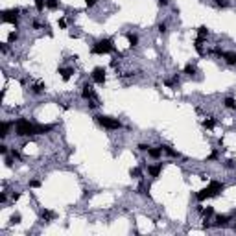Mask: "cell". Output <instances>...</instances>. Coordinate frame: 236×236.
<instances>
[{
	"instance_id": "8d00e7d4",
	"label": "cell",
	"mask_w": 236,
	"mask_h": 236,
	"mask_svg": "<svg viewBox=\"0 0 236 236\" xmlns=\"http://www.w3.org/2000/svg\"><path fill=\"white\" fill-rule=\"evenodd\" d=\"M39 186H41V181H37V179L30 181V188H39Z\"/></svg>"
},
{
	"instance_id": "ba28073f",
	"label": "cell",
	"mask_w": 236,
	"mask_h": 236,
	"mask_svg": "<svg viewBox=\"0 0 236 236\" xmlns=\"http://www.w3.org/2000/svg\"><path fill=\"white\" fill-rule=\"evenodd\" d=\"M229 221H231V216H227V214H218L214 225H216V227H227Z\"/></svg>"
},
{
	"instance_id": "7402d4cb",
	"label": "cell",
	"mask_w": 236,
	"mask_h": 236,
	"mask_svg": "<svg viewBox=\"0 0 236 236\" xmlns=\"http://www.w3.org/2000/svg\"><path fill=\"white\" fill-rule=\"evenodd\" d=\"M223 103H225V107H227V109H236V100L231 98V96H227V98L223 100Z\"/></svg>"
},
{
	"instance_id": "bcb514c9",
	"label": "cell",
	"mask_w": 236,
	"mask_h": 236,
	"mask_svg": "<svg viewBox=\"0 0 236 236\" xmlns=\"http://www.w3.org/2000/svg\"><path fill=\"white\" fill-rule=\"evenodd\" d=\"M20 197V194L19 192H17V194H15V192H13V194H11V199H13V201H17V199H19Z\"/></svg>"
},
{
	"instance_id": "603a6c76",
	"label": "cell",
	"mask_w": 236,
	"mask_h": 236,
	"mask_svg": "<svg viewBox=\"0 0 236 236\" xmlns=\"http://www.w3.org/2000/svg\"><path fill=\"white\" fill-rule=\"evenodd\" d=\"M197 37L207 39V37H209V28H207V26H199V28H197Z\"/></svg>"
},
{
	"instance_id": "7a4b0ae2",
	"label": "cell",
	"mask_w": 236,
	"mask_h": 236,
	"mask_svg": "<svg viewBox=\"0 0 236 236\" xmlns=\"http://www.w3.org/2000/svg\"><path fill=\"white\" fill-rule=\"evenodd\" d=\"M113 50H115L113 39H101V41H98V42H94L92 48H91V52L96 54V56H105V54H109V52H113Z\"/></svg>"
},
{
	"instance_id": "9c48e42d",
	"label": "cell",
	"mask_w": 236,
	"mask_h": 236,
	"mask_svg": "<svg viewBox=\"0 0 236 236\" xmlns=\"http://www.w3.org/2000/svg\"><path fill=\"white\" fill-rule=\"evenodd\" d=\"M160 172H162V162H159L155 166H148V174L151 177H159L160 175Z\"/></svg>"
},
{
	"instance_id": "836d02e7",
	"label": "cell",
	"mask_w": 236,
	"mask_h": 236,
	"mask_svg": "<svg viewBox=\"0 0 236 236\" xmlns=\"http://www.w3.org/2000/svg\"><path fill=\"white\" fill-rule=\"evenodd\" d=\"M137 148L140 150V151H150V148H151V146H150V144H144V142H140Z\"/></svg>"
},
{
	"instance_id": "ee69618b",
	"label": "cell",
	"mask_w": 236,
	"mask_h": 236,
	"mask_svg": "<svg viewBox=\"0 0 236 236\" xmlns=\"http://www.w3.org/2000/svg\"><path fill=\"white\" fill-rule=\"evenodd\" d=\"M6 201H7V196L2 192V194H0V203H6Z\"/></svg>"
},
{
	"instance_id": "e0dca14e",
	"label": "cell",
	"mask_w": 236,
	"mask_h": 236,
	"mask_svg": "<svg viewBox=\"0 0 236 236\" xmlns=\"http://www.w3.org/2000/svg\"><path fill=\"white\" fill-rule=\"evenodd\" d=\"M30 89H32V94L39 96V94H42V92H44V89H46V87H44V83H33Z\"/></svg>"
},
{
	"instance_id": "d6a6232c",
	"label": "cell",
	"mask_w": 236,
	"mask_h": 236,
	"mask_svg": "<svg viewBox=\"0 0 236 236\" xmlns=\"http://www.w3.org/2000/svg\"><path fill=\"white\" fill-rule=\"evenodd\" d=\"M218 159H219V151H218V150H214V151L209 155V159H207V160H218Z\"/></svg>"
},
{
	"instance_id": "277c9868",
	"label": "cell",
	"mask_w": 236,
	"mask_h": 236,
	"mask_svg": "<svg viewBox=\"0 0 236 236\" xmlns=\"http://www.w3.org/2000/svg\"><path fill=\"white\" fill-rule=\"evenodd\" d=\"M19 13L20 9L19 7H13V9H6V11H2V20L4 22H9V24H13L15 28L19 26Z\"/></svg>"
},
{
	"instance_id": "2e32d148",
	"label": "cell",
	"mask_w": 236,
	"mask_h": 236,
	"mask_svg": "<svg viewBox=\"0 0 236 236\" xmlns=\"http://www.w3.org/2000/svg\"><path fill=\"white\" fill-rule=\"evenodd\" d=\"M203 42H205V39H203V37H197L196 42H194V48H196V52L199 54V56H205V54H207V52L203 50Z\"/></svg>"
},
{
	"instance_id": "83f0119b",
	"label": "cell",
	"mask_w": 236,
	"mask_h": 236,
	"mask_svg": "<svg viewBox=\"0 0 236 236\" xmlns=\"http://www.w3.org/2000/svg\"><path fill=\"white\" fill-rule=\"evenodd\" d=\"M35 7H37V11H44V7H46V0H35Z\"/></svg>"
},
{
	"instance_id": "ac0fdd59",
	"label": "cell",
	"mask_w": 236,
	"mask_h": 236,
	"mask_svg": "<svg viewBox=\"0 0 236 236\" xmlns=\"http://www.w3.org/2000/svg\"><path fill=\"white\" fill-rule=\"evenodd\" d=\"M160 148H162V151H164V153H166V155H170V157H181V155H179V151H175V150H174V148H170V146H166V144H164V146H160Z\"/></svg>"
},
{
	"instance_id": "7c38bea8",
	"label": "cell",
	"mask_w": 236,
	"mask_h": 236,
	"mask_svg": "<svg viewBox=\"0 0 236 236\" xmlns=\"http://www.w3.org/2000/svg\"><path fill=\"white\" fill-rule=\"evenodd\" d=\"M41 218L44 219V223H48V221H54L57 218V214L52 212V210H41Z\"/></svg>"
},
{
	"instance_id": "b9f144b4",
	"label": "cell",
	"mask_w": 236,
	"mask_h": 236,
	"mask_svg": "<svg viewBox=\"0 0 236 236\" xmlns=\"http://www.w3.org/2000/svg\"><path fill=\"white\" fill-rule=\"evenodd\" d=\"M170 4V0H159V6H162V7H166Z\"/></svg>"
},
{
	"instance_id": "8fae6325",
	"label": "cell",
	"mask_w": 236,
	"mask_h": 236,
	"mask_svg": "<svg viewBox=\"0 0 236 236\" xmlns=\"http://www.w3.org/2000/svg\"><path fill=\"white\" fill-rule=\"evenodd\" d=\"M54 129L52 124H37V135H46Z\"/></svg>"
},
{
	"instance_id": "e575fe53",
	"label": "cell",
	"mask_w": 236,
	"mask_h": 236,
	"mask_svg": "<svg viewBox=\"0 0 236 236\" xmlns=\"http://www.w3.org/2000/svg\"><path fill=\"white\" fill-rule=\"evenodd\" d=\"M214 4H216L218 7H227V6H229L227 0H214Z\"/></svg>"
},
{
	"instance_id": "6da1fadb",
	"label": "cell",
	"mask_w": 236,
	"mask_h": 236,
	"mask_svg": "<svg viewBox=\"0 0 236 236\" xmlns=\"http://www.w3.org/2000/svg\"><path fill=\"white\" fill-rule=\"evenodd\" d=\"M15 135L17 137H30L37 135V124H32L26 118H17L15 120Z\"/></svg>"
},
{
	"instance_id": "d590c367",
	"label": "cell",
	"mask_w": 236,
	"mask_h": 236,
	"mask_svg": "<svg viewBox=\"0 0 236 236\" xmlns=\"http://www.w3.org/2000/svg\"><path fill=\"white\" fill-rule=\"evenodd\" d=\"M212 54H214V56H218V57H223V54H225V52H223L219 46H216V48L212 50Z\"/></svg>"
},
{
	"instance_id": "484cf974",
	"label": "cell",
	"mask_w": 236,
	"mask_h": 236,
	"mask_svg": "<svg viewBox=\"0 0 236 236\" xmlns=\"http://www.w3.org/2000/svg\"><path fill=\"white\" fill-rule=\"evenodd\" d=\"M201 214H203L205 219H209V218L214 214V209H212V207H207V209H203V210H201Z\"/></svg>"
},
{
	"instance_id": "5b68a950",
	"label": "cell",
	"mask_w": 236,
	"mask_h": 236,
	"mask_svg": "<svg viewBox=\"0 0 236 236\" xmlns=\"http://www.w3.org/2000/svg\"><path fill=\"white\" fill-rule=\"evenodd\" d=\"M81 96H83V100H87V101H98L96 92H94V89H92V85H89V83H85V85H83Z\"/></svg>"
},
{
	"instance_id": "ffe728a7",
	"label": "cell",
	"mask_w": 236,
	"mask_h": 236,
	"mask_svg": "<svg viewBox=\"0 0 236 236\" xmlns=\"http://www.w3.org/2000/svg\"><path fill=\"white\" fill-rule=\"evenodd\" d=\"M9 127H11L9 122H2L0 124V137H7L9 135Z\"/></svg>"
},
{
	"instance_id": "74e56055",
	"label": "cell",
	"mask_w": 236,
	"mask_h": 236,
	"mask_svg": "<svg viewBox=\"0 0 236 236\" xmlns=\"http://www.w3.org/2000/svg\"><path fill=\"white\" fill-rule=\"evenodd\" d=\"M96 2H98V0H85L87 7H94V6H96Z\"/></svg>"
},
{
	"instance_id": "5bb4252c",
	"label": "cell",
	"mask_w": 236,
	"mask_h": 236,
	"mask_svg": "<svg viewBox=\"0 0 236 236\" xmlns=\"http://www.w3.org/2000/svg\"><path fill=\"white\" fill-rule=\"evenodd\" d=\"M223 59H225L227 65L234 66L236 65V52H225V54H223Z\"/></svg>"
},
{
	"instance_id": "cb8c5ba5",
	"label": "cell",
	"mask_w": 236,
	"mask_h": 236,
	"mask_svg": "<svg viewBox=\"0 0 236 236\" xmlns=\"http://www.w3.org/2000/svg\"><path fill=\"white\" fill-rule=\"evenodd\" d=\"M148 192H150V184H146V183H140V186H138V194H142V196H150Z\"/></svg>"
},
{
	"instance_id": "7bdbcfd3",
	"label": "cell",
	"mask_w": 236,
	"mask_h": 236,
	"mask_svg": "<svg viewBox=\"0 0 236 236\" xmlns=\"http://www.w3.org/2000/svg\"><path fill=\"white\" fill-rule=\"evenodd\" d=\"M59 28H66V20L65 19H59Z\"/></svg>"
},
{
	"instance_id": "3957f363",
	"label": "cell",
	"mask_w": 236,
	"mask_h": 236,
	"mask_svg": "<svg viewBox=\"0 0 236 236\" xmlns=\"http://www.w3.org/2000/svg\"><path fill=\"white\" fill-rule=\"evenodd\" d=\"M94 120L98 122L101 127H105V129H109V131H115V129H120L122 127V122L118 120V118H113V116H103V115H96Z\"/></svg>"
},
{
	"instance_id": "30bf717a",
	"label": "cell",
	"mask_w": 236,
	"mask_h": 236,
	"mask_svg": "<svg viewBox=\"0 0 236 236\" xmlns=\"http://www.w3.org/2000/svg\"><path fill=\"white\" fill-rule=\"evenodd\" d=\"M209 197H212V194H210V188L207 186V188H203V190H199L196 194V199L197 201H205V199H209Z\"/></svg>"
},
{
	"instance_id": "ab89813d",
	"label": "cell",
	"mask_w": 236,
	"mask_h": 236,
	"mask_svg": "<svg viewBox=\"0 0 236 236\" xmlns=\"http://www.w3.org/2000/svg\"><path fill=\"white\" fill-rule=\"evenodd\" d=\"M11 157L13 159H20V153L17 151V150H11Z\"/></svg>"
},
{
	"instance_id": "4316f807",
	"label": "cell",
	"mask_w": 236,
	"mask_h": 236,
	"mask_svg": "<svg viewBox=\"0 0 236 236\" xmlns=\"http://www.w3.org/2000/svg\"><path fill=\"white\" fill-rule=\"evenodd\" d=\"M203 125H205L207 129H212V127L216 125V120H214V118H209V120H205V122H203Z\"/></svg>"
},
{
	"instance_id": "1f68e13d",
	"label": "cell",
	"mask_w": 236,
	"mask_h": 236,
	"mask_svg": "<svg viewBox=\"0 0 236 236\" xmlns=\"http://www.w3.org/2000/svg\"><path fill=\"white\" fill-rule=\"evenodd\" d=\"M157 30H159V33H162V35H164V33L168 32V26H166L164 22H160V24L157 26Z\"/></svg>"
},
{
	"instance_id": "9a60e30c",
	"label": "cell",
	"mask_w": 236,
	"mask_h": 236,
	"mask_svg": "<svg viewBox=\"0 0 236 236\" xmlns=\"http://www.w3.org/2000/svg\"><path fill=\"white\" fill-rule=\"evenodd\" d=\"M57 72L61 74V78L65 79V81H68V79H70V76L74 74V70H72V68H65V66H59Z\"/></svg>"
},
{
	"instance_id": "d4e9b609",
	"label": "cell",
	"mask_w": 236,
	"mask_h": 236,
	"mask_svg": "<svg viewBox=\"0 0 236 236\" xmlns=\"http://www.w3.org/2000/svg\"><path fill=\"white\" fill-rule=\"evenodd\" d=\"M46 7L52 9V11H56V9L59 7V2L57 0H46Z\"/></svg>"
},
{
	"instance_id": "f6af8a7d",
	"label": "cell",
	"mask_w": 236,
	"mask_h": 236,
	"mask_svg": "<svg viewBox=\"0 0 236 236\" xmlns=\"http://www.w3.org/2000/svg\"><path fill=\"white\" fill-rule=\"evenodd\" d=\"M0 50H2V54H6L7 52V44H0Z\"/></svg>"
},
{
	"instance_id": "44dd1931",
	"label": "cell",
	"mask_w": 236,
	"mask_h": 236,
	"mask_svg": "<svg viewBox=\"0 0 236 236\" xmlns=\"http://www.w3.org/2000/svg\"><path fill=\"white\" fill-rule=\"evenodd\" d=\"M196 72H197L196 65H192V63H188V65L184 66V74H186V76H194Z\"/></svg>"
},
{
	"instance_id": "f546056e",
	"label": "cell",
	"mask_w": 236,
	"mask_h": 236,
	"mask_svg": "<svg viewBox=\"0 0 236 236\" xmlns=\"http://www.w3.org/2000/svg\"><path fill=\"white\" fill-rule=\"evenodd\" d=\"M20 219H22V216H20L19 212H15V214L11 216V223H13V225H17V223H20Z\"/></svg>"
},
{
	"instance_id": "8992f818",
	"label": "cell",
	"mask_w": 236,
	"mask_h": 236,
	"mask_svg": "<svg viewBox=\"0 0 236 236\" xmlns=\"http://www.w3.org/2000/svg\"><path fill=\"white\" fill-rule=\"evenodd\" d=\"M91 78H92V81H94V83L103 85V83H105V68H103V66H96V68L92 70Z\"/></svg>"
},
{
	"instance_id": "52a82bcc",
	"label": "cell",
	"mask_w": 236,
	"mask_h": 236,
	"mask_svg": "<svg viewBox=\"0 0 236 236\" xmlns=\"http://www.w3.org/2000/svg\"><path fill=\"white\" fill-rule=\"evenodd\" d=\"M209 188H210L212 197H216V196H219V194L225 190V184H223V183H219V181H210V183H209Z\"/></svg>"
},
{
	"instance_id": "d6986e66",
	"label": "cell",
	"mask_w": 236,
	"mask_h": 236,
	"mask_svg": "<svg viewBox=\"0 0 236 236\" xmlns=\"http://www.w3.org/2000/svg\"><path fill=\"white\" fill-rule=\"evenodd\" d=\"M148 155H150L151 159H160V155H162V148H160V146H159V148H150Z\"/></svg>"
},
{
	"instance_id": "4fadbf2b",
	"label": "cell",
	"mask_w": 236,
	"mask_h": 236,
	"mask_svg": "<svg viewBox=\"0 0 236 236\" xmlns=\"http://www.w3.org/2000/svg\"><path fill=\"white\" fill-rule=\"evenodd\" d=\"M125 39H127V42H129V46H131V48L138 46V35H137V33L127 32V33H125Z\"/></svg>"
},
{
	"instance_id": "4dcf8cb0",
	"label": "cell",
	"mask_w": 236,
	"mask_h": 236,
	"mask_svg": "<svg viewBox=\"0 0 236 236\" xmlns=\"http://www.w3.org/2000/svg\"><path fill=\"white\" fill-rule=\"evenodd\" d=\"M17 39H19V33H17V32H11V33L7 35V42H15Z\"/></svg>"
},
{
	"instance_id": "f35d334b",
	"label": "cell",
	"mask_w": 236,
	"mask_h": 236,
	"mask_svg": "<svg viewBox=\"0 0 236 236\" xmlns=\"http://www.w3.org/2000/svg\"><path fill=\"white\" fill-rule=\"evenodd\" d=\"M0 153H2V155L7 153V146H6V144H0Z\"/></svg>"
},
{
	"instance_id": "f1b7e54d",
	"label": "cell",
	"mask_w": 236,
	"mask_h": 236,
	"mask_svg": "<svg viewBox=\"0 0 236 236\" xmlns=\"http://www.w3.org/2000/svg\"><path fill=\"white\" fill-rule=\"evenodd\" d=\"M131 177H135V179H140L142 177V172H140V168H131Z\"/></svg>"
},
{
	"instance_id": "60d3db41",
	"label": "cell",
	"mask_w": 236,
	"mask_h": 236,
	"mask_svg": "<svg viewBox=\"0 0 236 236\" xmlns=\"http://www.w3.org/2000/svg\"><path fill=\"white\" fill-rule=\"evenodd\" d=\"M225 168H234V160H227L225 162Z\"/></svg>"
}]
</instances>
